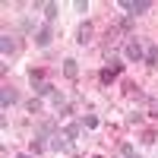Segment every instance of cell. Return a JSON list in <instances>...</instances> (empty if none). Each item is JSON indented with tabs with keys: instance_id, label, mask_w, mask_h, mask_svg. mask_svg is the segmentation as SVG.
I'll use <instances>...</instances> for the list:
<instances>
[{
	"instance_id": "cell-1",
	"label": "cell",
	"mask_w": 158,
	"mask_h": 158,
	"mask_svg": "<svg viewBox=\"0 0 158 158\" xmlns=\"http://www.w3.org/2000/svg\"><path fill=\"white\" fill-rule=\"evenodd\" d=\"M117 6H120V10H127L130 16H142V13H146L152 3H149V0H120Z\"/></svg>"
},
{
	"instance_id": "cell-2",
	"label": "cell",
	"mask_w": 158,
	"mask_h": 158,
	"mask_svg": "<svg viewBox=\"0 0 158 158\" xmlns=\"http://www.w3.org/2000/svg\"><path fill=\"white\" fill-rule=\"evenodd\" d=\"M32 38H35V44H38V48H48L51 41H54V32H51V22H44V25H38Z\"/></svg>"
},
{
	"instance_id": "cell-3",
	"label": "cell",
	"mask_w": 158,
	"mask_h": 158,
	"mask_svg": "<svg viewBox=\"0 0 158 158\" xmlns=\"http://www.w3.org/2000/svg\"><path fill=\"white\" fill-rule=\"evenodd\" d=\"M127 60H146V44L142 41H127Z\"/></svg>"
},
{
	"instance_id": "cell-4",
	"label": "cell",
	"mask_w": 158,
	"mask_h": 158,
	"mask_svg": "<svg viewBox=\"0 0 158 158\" xmlns=\"http://www.w3.org/2000/svg\"><path fill=\"white\" fill-rule=\"evenodd\" d=\"M19 101V95H16V89H10V85H3V92H0V104L3 108H10V104H16Z\"/></svg>"
},
{
	"instance_id": "cell-5",
	"label": "cell",
	"mask_w": 158,
	"mask_h": 158,
	"mask_svg": "<svg viewBox=\"0 0 158 158\" xmlns=\"http://www.w3.org/2000/svg\"><path fill=\"white\" fill-rule=\"evenodd\" d=\"M41 13H44V19H48V22H54V19H57V13H60V3H57V0H44V10H41Z\"/></svg>"
},
{
	"instance_id": "cell-6",
	"label": "cell",
	"mask_w": 158,
	"mask_h": 158,
	"mask_svg": "<svg viewBox=\"0 0 158 158\" xmlns=\"http://www.w3.org/2000/svg\"><path fill=\"white\" fill-rule=\"evenodd\" d=\"M63 76H67V79H76V76H79V63H76L73 57L63 60Z\"/></svg>"
},
{
	"instance_id": "cell-7",
	"label": "cell",
	"mask_w": 158,
	"mask_h": 158,
	"mask_svg": "<svg viewBox=\"0 0 158 158\" xmlns=\"http://www.w3.org/2000/svg\"><path fill=\"white\" fill-rule=\"evenodd\" d=\"M79 130H82V123H67V127H63V130H60V133H63V136H67L70 142H76V139H79Z\"/></svg>"
},
{
	"instance_id": "cell-8",
	"label": "cell",
	"mask_w": 158,
	"mask_h": 158,
	"mask_svg": "<svg viewBox=\"0 0 158 158\" xmlns=\"http://www.w3.org/2000/svg\"><path fill=\"white\" fill-rule=\"evenodd\" d=\"M32 85H35V98L38 95H54V85L44 82V79H38V82H32Z\"/></svg>"
},
{
	"instance_id": "cell-9",
	"label": "cell",
	"mask_w": 158,
	"mask_h": 158,
	"mask_svg": "<svg viewBox=\"0 0 158 158\" xmlns=\"http://www.w3.org/2000/svg\"><path fill=\"white\" fill-rule=\"evenodd\" d=\"M76 41H79V44H89V41H92V25H89V22H85V25H79Z\"/></svg>"
},
{
	"instance_id": "cell-10",
	"label": "cell",
	"mask_w": 158,
	"mask_h": 158,
	"mask_svg": "<svg viewBox=\"0 0 158 158\" xmlns=\"http://www.w3.org/2000/svg\"><path fill=\"white\" fill-rule=\"evenodd\" d=\"M146 63H158V44H152V41H146Z\"/></svg>"
},
{
	"instance_id": "cell-11",
	"label": "cell",
	"mask_w": 158,
	"mask_h": 158,
	"mask_svg": "<svg viewBox=\"0 0 158 158\" xmlns=\"http://www.w3.org/2000/svg\"><path fill=\"white\" fill-rule=\"evenodd\" d=\"M0 48H3V54L10 57V54H13V48H16V44H13V38H10V35H3V38H0Z\"/></svg>"
},
{
	"instance_id": "cell-12",
	"label": "cell",
	"mask_w": 158,
	"mask_h": 158,
	"mask_svg": "<svg viewBox=\"0 0 158 158\" xmlns=\"http://www.w3.org/2000/svg\"><path fill=\"white\" fill-rule=\"evenodd\" d=\"M79 123H82V127H89V130H95V127H98V117H95V114H85Z\"/></svg>"
},
{
	"instance_id": "cell-13",
	"label": "cell",
	"mask_w": 158,
	"mask_h": 158,
	"mask_svg": "<svg viewBox=\"0 0 158 158\" xmlns=\"http://www.w3.org/2000/svg\"><path fill=\"white\" fill-rule=\"evenodd\" d=\"M25 111H29V114H38V111H41V101H38V98H32L29 104H25Z\"/></svg>"
},
{
	"instance_id": "cell-14",
	"label": "cell",
	"mask_w": 158,
	"mask_h": 158,
	"mask_svg": "<svg viewBox=\"0 0 158 158\" xmlns=\"http://www.w3.org/2000/svg\"><path fill=\"white\" fill-rule=\"evenodd\" d=\"M73 10H76V13H85V10H89V3H85V0H76Z\"/></svg>"
},
{
	"instance_id": "cell-15",
	"label": "cell",
	"mask_w": 158,
	"mask_h": 158,
	"mask_svg": "<svg viewBox=\"0 0 158 158\" xmlns=\"http://www.w3.org/2000/svg\"><path fill=\"white\" fill-rule=\"evenodd\" d=\"M152 114H158V101H152Z\"/></svg>"
},
{
	"instance_id": "cell-16",
	"label": "cell",
	"mask_w": 158,
	"mask_h": 158,
	"mask_svg": "<svg viewBox=\"0 0 158 158\" xmlns=\"http://www.w3.org/2000/svg\"><path fill=\"white\" fill-rule=\"evenodd\" d=\"M16 158H32V155H16Z\"/></svg>"
},
{
	"instance_id": "cell-17",
	"label": "cell",
	"mask_w": 158,
	"mask_h": 158,
	"mask_svg": "<svg viewBox=\"0 0 158 158\" xmlns=\"http://www.w3.org/2000/svg\"><path fill=\"white\" fill-rule=\"evenodd\" d=\"M92 158H104V155H92Z\"/></svg>"
},
{
	"instance_id": "cell-18",
	"label": "cell",
	"mask_w": 158,
	"mask_h": 158,
	"mask_svg": "<svg viewBox=\"0 0 158 158\" xmlns=\"http://www.w3.org/2000/svg\"><path fill=\"white\" fill-rule=\"evenodd\" d=\"M130 158H136V152H133V155H130Z\"/></svg>"
}]
</instances>
